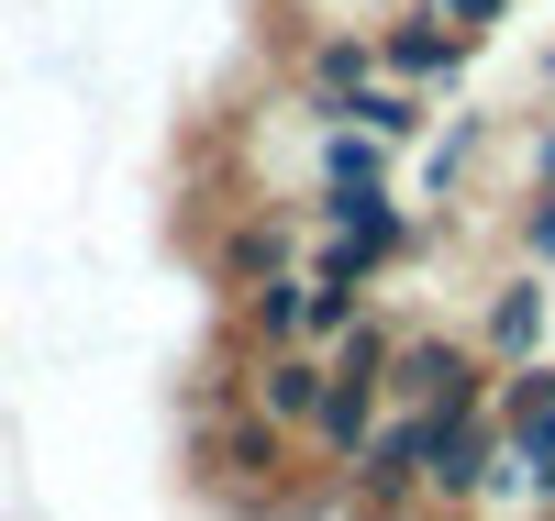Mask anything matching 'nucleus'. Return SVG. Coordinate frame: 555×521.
<instances>
[{"mask_svg": "<svg viewBox=\"0 0 555 521\" xmlns=\"http://www.w3.org/2000/svg\"><path fill=\"white\" fill-rule=\"evenodd\" d=\"M500 489V421L489 411H423V510L467 521Z\"/></svg>", "mask_w": 555, "mask_h": 521, "instance_id": "f257e3e1", "label": "nucleus"}, {"mask_svg": "<svg viewBox=\"0 0 555 521\" xmlns=\"http://www.w3.org/2000/svg\"><path fill=\"white\" fill-rule=\"evenodd\" d=\"M378 389H389L400 411H489V355L455 344V334H389Z\"/></svg>", "mask_w": 555, "mask_h": 521, "instance_id": "f03ea898", "label": "nucleus"}, {"mask_svg": "<svg viewBox=\"0 0 555 521\" xmlns=\"http://www.w3.org/2000/svg\"><path fill=\"white\" fill-rule=\"evenodd\" d=\"M366 34H378V78H400V89H455V78H467V56H478L434 0H400V12L366 23Z\"/></svg>", "mask_w": 555, "mask_h": 521, "instance_id": "7ed1b4c3", "label": "nucleus"}, {"mask_svg": "<svg viewBox=\"0 0 555 521\" xmlns=\"http://www.w3.org/2000/svg\"><path fill=\"white\" fill-rule=\"evenodd\" d=\"M300 233H311V211H300V200H289V211L245 200L234 222L211 233V277H222V289H245V277H278V266H300Z\"/></svg>", "mask_w": 555, "mask_h": 521, "instance_id": "20e7f679", "label": "nucleus"}, {"mask_svg": "<svg viewBox=\"0 0 555 521\" xmlns=\"http://www.w3.org/2000/svg\"><path fill=\"white\" fill-rule=\"evenodd\" d=\"M555 334V277L544 266H512V277H500V289H489V322H478V355L489 366H512V355H533Z\"/></svg>", "mask_w": 555, "mask_h": 521, "instance_id": "39448f33", "label": "nucleus"}, {"mask_svg": "<svg viewBox=\"0 0 555 521\" xmlns=\"http://www.w3.org/2000/svg\"><path fill=\"white\" fill-rule=\"evenodd\" d=\"M378 411H389V389H378V377L322 366V400H311V421H300V433H311V455H322V466H345L366 433H378Z\"/></svg>", "mask_w": 555, "mask_h": 521, "instance_id": "423d86ee", "label": "nucleus"}, {"mask_svg": "<svg viewBox=\"0 0 555 521\" xmlns=\"http://www.w3.org/2000/svg\"><path fill=\"white\" fill-rule=\"evenodd\" d=\"M245 400L278 421V433H300L311 400H322V355H311V344H267V355H245Z\"/></svg>", "mask_w": 555, "mask_h": 521, "instance_id": "0eeeda50", "label": "nucleus"}, {"mask_svg": "<svg viewBox=\"0 0 555 521\" xmlns=\"http://www.w3.org/2000/svg\"><path fill=\"white\" fill-rule=\"evenodd\" d=\"M300 289H311L300 266H278V277H245V289H234V355L300 344Z\"/></svg>", "mask_w": 555, "mask_h": 521, "instance_id": "6e6552de", "label": "nucleus"}, {"mask_svg": "<svg viewBox=\"0 0 555 521\" xmlns=\"http://www.w3.org/2000/svg\"><path fill=\"white\" fill-rule=\"evenodd\" d=\"M378 78V34L366 23H322L300 44V101H334V89H366Z\"/></svg>", "mask_w": 555, "mask_h": 521, "instance_id": "1a4fd4ad", "label": "nucleus"}, {"mask_svg": "<svg viewBox=\"0 0 555 521\" xmlns=\"http://www.w3.org/2000/svg\"><path fill=\"white\" fill-rule=\"evenodd\" d=\"M311 188H389V145L322 112V122H311Z\"/></svg>", "mask_w": 555, "mask_h": 521, "instance_id": "9d476101", "label": "nucleus"}, {"mask_svg": "<svg viewBox=\"0 0 555 521\" xmlns=\"http://www.w3.org/2000/svg\"><path fill=\"white\" fill-rule=\"evenodd\" d=\"M478 145H489V122H478V112H455V133L423 156V200H455V188H467V156H478Z\"/></svg>", "mask_w": 555, "mask_h": 521, "instance_id": "9b49d317", "label": "nucleus"}, {"mask_svg": "<svg viewBox=\"0 0 555 521\" xmlns=\"http://www.w3.org/2000/svg\"><path fill=\"white\" fill-rule=\"evenodd\" d=\"M512 245H522V266H544V277H555V188H533V200L512 211Z\"/></svg>", "mask_w": 555, "mask_h": 521, "instance_id": "f8f14e48", "label": "nucleus"}, {"mask_svg": "<svg viewBox=\"0 0 555 521\" xmlns=\"http://www.w3.org/2000/svg\"><path fill=\"white\" fill-rule=\"evenodd\" d=\"M434 12H444L455 34H467V44H489V34H500V12H512V0H434Z\"/></svg>", "mask_w": 555, "mask_h": 521, "instance_id": "ddd939ff", "label": "nucleus"}, {"mask_svg": "<svg viewBox=\"0 0 555 521\" xmlns=\"http://www.w3.org/2000/svg\"><path fill=\"white\" fill-rule=\"evenodd\" d=\"M533 188H555V122L533 133Z\"/></svg>", "mask_w": 555, "mask_h": 521, "instance_id": "4468645a", "label": "nucleus"}]
</instances>
